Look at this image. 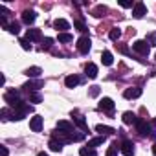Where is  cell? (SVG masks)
<instances>
[{"mask_svg":"<svg viewBox=\"0 0 156 156\" xmlns=\"http://www.w3.org/2000/svg\"><path fill=\"white\" fill-rule=\"evenodd\" d=\"M99 110H103V112H107V114H112V112H114V101H112L110 98H103V99L99 101Z\"/></svg>","mask_w":156,"mask_h":156,"instance_id":"8992f818","label":"cell"},{"mask_svg":"<svg viewBox=\"0 0 156 156\" xmlns=\"http://www.w3.org/2000/svg\"><path fill=\"white\" fill-rule=\"evenodd\" d=\"M20 46H22V50H26V51L31 50V42H30L28 39H20Z\"/></svg>","mask_w":156,"mask_h":156,"instance_id":"d6a6232c","label":"cell"},{"mask_svg":"<svg viewBox=\"0 0 156 156\" xmlns=\"http://www.w3.org/2000/svg\"><path fill=\"white\" fill-rule=\"evenodd\" d=\"M90 46H92V41H90V37H87V35L77 41V50H79V53H88V51H90Z\"/></svg>","mask_w":156,"mask_h":156,"instance_id":"3957f363","label":"cell"},{"mask_svg":"<svg viewBox=\"0 0 156 156\" xmlns=\"http://www.w3.org/2000/svg\"><path fill=\"white\" fill-rule=\"evenodd\" d=\"M152 154H154V156H156V143H154V145H152Z\"/></svg>","mask_w":156,"mask_h":156,"instance_id":"f35d334b","label":"cell"},{"mask_svg":"<svg viewBox=\"0 0 156 156\" xmlns=\"http://www.w3.org/2000/svg\"><path fill=\"white\" fill-rule=\"evenodd\" d=\"M138 119H140V118H138L134 112H123V123H125V125H136Z\"/></svg>","mask_w":156,"mask_h":156,"instance_id":"5bb4252c","label":"cell"},{"mask_svg":"<svg viewBox=\"0 0 156 156\" xmlns=\"http://www.w3.org/2000/svg\"><path fill=\"white\" fill-rule=\"evenodd\" d=\"M145 13H147L145 4H143V2H136V4H134V8H132V17H134V19H141Z\"/></svg>","mask_w":156,"mask_h":156,"instance_id":"ba28073f","label":"cell"},{"mask_svg":"<svg viewBox=\"0 0 156 156\" xmlns=\"http://www.w3.org/2000/svg\"><path fill=\"white\" fill-rule=\"evenodd\" d=\"M51 44H53V39H48V37H46V39L42 41V50H50Z\"/></svg>","mask_w":156,"mask_h":156,"instance_id":"836d02e7","label":"cell"},{"mask_svg":"<svg viewBox=\"0 0 156 156\" xmlns=\"http://www.w3.org/2000/svg\"><path fill=\"white\" fill-rule=\"evenodd\" d=\"M30 129L33 132H41V129H42V118L41 116H33L30 119Z\"/></svg>","mask_w":156,"mask_h":156,"instance_id":"8fae6325","label":"cell"},{"mask_svg":"<svg viewBox=\"0 0 156 156\" xmlns=\"http://www.w3.org/2000/svg\"><path fill=\"white\" fill-rule=\"evenodd\" d=\"M62 145H64V143H61V141H57V140H50V143H48L50 151H53V152H61V151H62Z\"/></svg>","mask_w":156,"mask_h":156,"instance_id":"44dd1931","label":"cell"},{"mask_svg":"<svg viewBox=\"0 0 156 156\" xmlns=\"http://www.w3.org/2000/svg\"><path fill=\"white\" fill-rule=\"evenodd\" d=\"M28 77H30V79H33V77H39L41 73H42V70L39 68V66H31V68H28L26 72H24Z\"/></svg>","mask_w":156,"mask_h":156,"instance_id":"d6986e66","label":"cell"},{"mask_svg":"<svg viewBox=\"0 0 156 156\" xmlns=\"http://www.w3.org/2000/svg\"><path fill=\"white\" fill-rule=\"evenodd\" d=\"M151 46H156V31H152V33H149L147 35V39H145Z\"/></svg>","mask_w":156,"mask_h":156,"instance_id":"1f68e13d","label":"cell"},{"mask_svg":"<svg viewBox=\"0 0 156 156\" xmlns=\"http://www.w3.org/2000/svg\"><path fill=\"white\" fill-rule=\"evenodd\" d=\"M53 28L59 30L61 33H66V30H70V24H68V20H64V19H55V20H53Z\"/></svg>","mask_w":156,"mask_h":156,"instance_id":"30bf717a","label":"cell"},{"mask_svg":"<svg viewBox=\"0 0 156 156\" xmlns=\"http://www.w3.org/2000/svg\"><path fill=\"white\" fill-rule=\"evenodd\" d=\"M64 85L68 88H75L77 85H79V77H77V75H68L66 79H64Z\"/></svg>","mask_w":156,"mask_h":156,"instance_id":"e0dca14e","label":"cell"},{"mask_svg":"<svg viewBox=\"0 0 156 156\" xmlns=\"http://www.w3.org/2000/svg\"><path fill=\"white\" fill-rule=\"evenodd\" d=\"M37 156H48V154H46V152H39Z\"/></svg>","mask_w":156,"mask_h":156,"instance_id":"ab89813d","label":"cell"},{"mask_svg":"<svg viewBox=\"0 0 156 156\" xmlns=\"http://www.w3.org/2000/svg\"><path fill=\"white\" fill-rule=\"evenodd\" d=\"M4 101H6L9 107H13V108H19V107H22V105H24V101L20 99L19 90H15V88L8 90V92L4 94Z\"/></svg>","mask_w":156,"mask_h":156,"instance_id":"6da1fadb","label":"cell"},{"mask_svg":"<svg viewBox=\"0 0 156 156\" xmlns=\"http://www.w3.org/2000/svg\"><path fill=\"white\" fill-rule=\"evenodd\" d=\"M42 101V96L39 92H31L30 94V103H41Z\"/></svg>","mask_w":156,"mask_h":156,"instance_id":"f1b7e54d","label":"cell"},{"mask_svg":"<svg viewBox=\"0 0 156 156\" xmlns=\"http://www.w3.org/2000/svg\"><path fill=\"white\" fill-rule=\"evenodd\" d=\"M101 61H103L105 66H110V64L114 62V57H112L110 51H103V53H101Z\"/></svg>","mask_w":156,"mask_h":156,"instance_id":"7402d4cb","label":"cell"},{"mask_svg":"<svg viewBox=\"0 0 156 156\" xmlns=\"http://www.w3.org/2000/svg\"><path fill=\"white\" fill-rule=\"evenodd\" d=\"M136 130H138L141 136H149V134H152V132H151V125H149L145 119H138V123H136Z\"/></svg>","mask_w":156,"mask_h":156,"instance_id":"52a82bcc","label":"cell"},{"mask_svg":"<svg viewBox=\"0 0 156 156\" xmlns=\"http://www.w3.org/2000/svg\"><path fill=\"white\" fill-rule=\"evenodd\" d=\"M118 149H119V147H118V143H116L114 147H110V149L107 151V156H118Z\"/></svg>","mask_w":156,"mask_h":156,"instance_id":"e575fe53","label":"cell"},{"mask_svg":"<svg viewBox=\"0 0 156 156\" xmlns=\"http://www.w3.org/2000/svg\"><path fill=\"white\" fill-rule=\"evenodd\" d=\"M11 114H13V112H9L8 108H2V110H0V116H2V121H8V119H11Z\"/></svg>","mask_w":156,"mask_h":156,"instance_id":"f546056e","label":"cell"},{"mask_svg":"<svg viewBox=\"0 0 156 156\" xmlns=\"http://www.w3.org/2000/svg\"><path fill=\"white\" fill-rule=\"evenodd\" d=\"M57 41H59V42H72V41H73V37H72V35L66 31V33H59Z\"/></svg>","mask_w":156,"mask_h":156,"instance_id":"484cf974","label":"cell"},{"mask_svg":"<svg viewBox=\"0 0 156 156\" xmlns=\"http://www.w3.org/2000/svg\"><path fill=\"white\" fill-rule=\"evenodd\" d=\"M79 154L81 156H98L96 149H92V147H81L79 149Z\"/></svg>","mask_w":156,"mask_h":156,"instance_id":"cb8c5ba5","label":"cell"},{"mask_svg":"<svg viewBox=\"0 0 156 156\" xmlns=\"http://www.w3.org/2000/svg\"><path fill=\"white\" fill-rule=\"evenodd\" d=\"M154 127H156V118H154Z\"/></svg>","mask_w":156,"mask_h":156,"instance_id":"60d3db41","label":"cell"},{"mask_svg":"<svg viewBox=\"0 0 156 156\" xmlns=\"http://www.w3.org/2000/svg\"><path fill=\"white\" fill-rule=\"evenodd\" d=\"M35 19H37V15H35V11H31V9H26V11L22 13V22L28 24V26H31V24L35 22Z\"/></svg>","mask_w":156,"mask_h":156,"instance_id":"7c38bea8","label":"cell"},{"mask_svg":"<svg viewBox=\"0 0 156 156\" xmlns=\"http://www.w3.org/2000/svg\"><path fill=\"white\" fill-rule=\"evenodd\" d=\"M8 31H9V33H13V35H19V33H20V26H19L17 22H11V24H9V28H8Z\"/></svg>","mask_w":156,"mask_h":156,"instance_id":"83f0119b","label":"cell"},{"mask_svg":"<svg viewBox=\"0 0 156 156\" xmlns=\"http://www.w3.org/2000/svg\"><path fill=\"white\" fill-rule=\"evenodd\" d=\"M57 129H59V130H64V132H75V129H73V123H70V121H64V119L57 121Z\"/></svg>","mask_w":156,"mask_h":156,"instance_id":"9a60e30c","label":"cell"},{"mask_svg":"<svg viewBox=\"0 0 156 156\" xmlns=\"http://www.w3.org/2000/svg\"><path fill=\"white\" fill-rule=\"evenodd\" d=\"M99 92H101V90H99V87H98V85H94V87H90V90H88V94H90V98H98V96H99Z\"/></svg>","mask_w":156,"mask_h":156,"instance_id":"4dcf8cb0","label":"cell"},{"mask_svg":"<svg viewBox=\"0 0 156 156\" xmlns=\"http://www.w3.org/2000/svg\"><path fill=\"white\" fill-rule=\"evenodd\" d=\"M103 143H105V136H99V138H92V140L88 141V147L96 149L98 145H103Z\"/></svg>","mask_w":156,"mask_h":156,"instance_id":"d4e9b609","label":"cell"},{"mask_svg":"<svg viewBox=\"0 0 156 156\" xmlns=\"http://www.w3.org/2000/svg\"><path fill=\"white\" fill-rule=\"evenodd\" d=\"M26 39H28L30 42H37V41H42V33H41V30H37V28H31V30H28V33H26Z\"/></svg>","mask_w":156,"mask_h":156,"instance_id":"9c48e42d","label":"cell"},{"mask_svg":"<svg viewBox=\"0 0 156 156\" xmlns=\"http://www.w3.org/2000/svg\"><path fill=\"white\" fill-rule=\"evenodd\" d=\"M141 96V88H127L125 92H123V98L125 99H136V98H140Z\"/></svg>","mask_w":156,"mask_h":156,"instance_id":"4fadbf2b","label":"cell"},{"mask_svg":"<svg viewBox=\"0 0 156 156\" xmlns=\"http://www.w3.org/2000/svg\"><path fill=\"white\" fill-rule=\"evenodd\" d=\"M73 26L79 30V31H85V30H87V26H85V22H83V20H75V22H73Z\"/></svg>","mask_w":156,"mask_h":156,"instance_id":"d590c367","label":"cell"},{"mask_svg":"<svg viewBox=\"0 0 156 156\" xmlns=\"http://www.w3.org/2000/svg\"><path fill=\"white\" fill-rule=\"evenodd\" d=\"M85 72H87V75L90 77V79H96V77H98V66L94 62H88L85 66Z\"/></svg>","mask_w":156,"mask_h":156,"instance_id":"2e32d148","label":"cell"},{"mask_svg":"<svg viewBox=\"0 0 156 156\" xmlns=\"http://www.w3.org/2000/svg\"><path fill=\"white\" fill-rule=\"evenodd\" d=\"M96 132H101V134H114L116 130L112 127H107V125H96Z\"/></svg>","mask_w":156,"mask_h":156,"instance_id":"603a6c76","label":"cell"},{"mask_svg":"<svg viewBox=\"0 0 156 156\" xmlns=\"http://www.w3.org/2000/svg\"><path fill=\"white\" fill-rule=\"evenodd\" d=\"M121 6H123V8H134L132 2H121Z\"/></svg>","mask_w":156,"mask_h":156,"instance_id":"74e56055","label":"cell"},{"mask_svg":"<svg viewBox=\"0 0 156 156\" xmlns=\"http://www.w3.org/2000/svg\"><path fill=\"white\" fill-rule=\"evenodd\" d=\"M108 37H110L112 41H118V39L121 37V30H119V28H112L110 33H108Z\"/></svg>","mask_w":156,"mask_h":156,"instance_id":"4316f807","label":"cell"},{"mask_svg":"<svg viewBox=\"0 0 156 156\" xmlns=\"http://www.w3.org/2000/svg\"><path fill=\"white\" fill-rule=\"evenodd\" d=\"M8 152H9V151H8V147H4V145H2V149H0V154H2V156H8Z\"/></svg>","mask_w":156,"mask_h":156,"instance_id":"8d00e7d4","label":"cell"},{"mask_svg":"<svg viewBox=\"0 0 156 156\" xmlns=\"http://www.w3.org/2000/svg\"><path fill=\"white\" fill-rule=\"evenodd\" d=\"M105 13H107V8H105L103 4L96 6V8H94V11H92V15H94L96 19H101V17H105Z\"/></svg>","mask_w":156,"mask_h":156,"instance_id":"ffe728a7","label":"cell"},{"mask_svg":"<svg viewBox=\"0 0 156 156\" xmlns=\"http://www.w3.org/2000/svg\"><path fill=\"white\" fill-rule=\"evenodd\" d=\"M132 50H134V51H138L140 55H149L151 44H149L147 41H136V42L132 44Z\"/></svg>","mask_w":156,"mask_h":156,"instance_id":"7a4b0ae2","label":"cell"},{"mask_svg":"<svg viewBox=\"0 0 156 156\" xmlns=\"http://www.w3.org/2000/svg\"><path fill=\"white\" fill-rule=\"evenodd\" d=\"M73 125H77L81 130H85V132H88V125H87V121H85V118H81V116H75L73 118Z\"/></svg>","mask_w":156,"mask_h":156,"instance_id":"ac0fdd59","label":"cell"},{"mask_svg":"<svg viewBox=\"0 0 156 156\" xmlns=\"http://www.w3.org/2000/svg\"><path fill=\"white\" fill-rule=\"evenodd\" d=\"M42 87H44L42 79H37V81H31V79H30L22 88H24L26 92H30V94H31V92H37V90H39V88H42Z\"/></svg>","mask_w":156,"mask_h":156,"instance_id":"5b68a950","label":"cell"},{"mask_svg":"<svg viewBox=\"0 0 156 156\" xmlns=\"http://www.w3.org/2000/svg\"><path fill=\"white\" fill-rule=\"evenodd\" d=\"M119 151H121V154H125V156H134V143H132L130 140H123L121 145H119Z\"/></svg>","mask_w":156,"mask_h":156,"instance_id":"277c9868","label":"cell"}]
</instances>
